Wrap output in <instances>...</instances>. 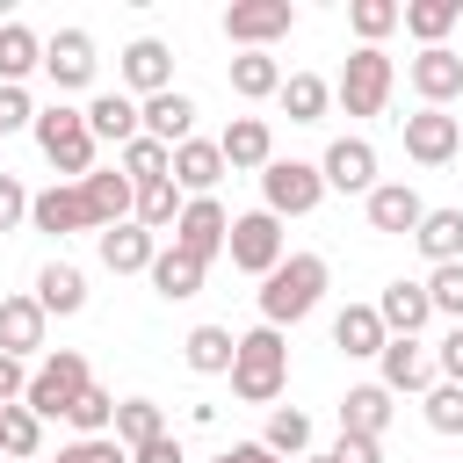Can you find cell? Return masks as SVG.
Wrapping results in <instances>:
<instances>
[{
    "label": "cell",
    "mask_w": 463,
    "mask_h": 463,
    "mask_svg": "<svg viewBox=\"0 0 463 463\" xmlns=\"http://www.w3.org/2000/svg\"><path fill=\"white\" fill-rule=\"evenodd\" d=\"M217 181H224V152H217L210 137L174 145V188H181V195H217Z\"/></svg>",
    "instance_id": "25"
},
{
    "label": "cell",
    "mask_w": 463,
    "mask_h": 463,
    "mask_svg": "<svg viewBox=\"0 0 463 463\" xmlns=\"http://www.w3.org/2000/svg\"><path fill=\"white\" fill-rule=\"evenodd\" d=\"M29 72H43V36L29 22H0V87H22Z\"/></svg>",
    "instance_id": "29"
},
{
    "label": "cell",
    "mask_w": 463,
    "mask_h": 463,
    "mask_svg": "<svg viewBox=\"0 0 463 463\" xmlns=\"http://www.w3.org/2000/svg\"><path fill=\"white\" fill-rule=\"evenodd\" d=\"M383 427H391V391H383V383H354V391L340 398V434L383 441Z\"/></svg>",
    "instance_id": "28"
},
{
    "label": "cell",
    "mask_w": 463,
    "mask_h": 463,
    "mask_svg": "<svg viewBox=\"0 0 463 463\" xmlns=\"http://www.w3.org/2000/svg\"><path fill=\"white\" fill-rule=\"evenodd\" d=\"M391 87H398V65H391V51H376V43H354V51H347V65H340V80H333V101H340L347 116H383Z\"/></svg>",
    "instance_id": "4"
},
{
    "label": "cell",
    "mask_w": 463,
    "mask_h": 463,
    "mask_svg": "<svg viewBox=\"0 0 463 463\" xmlns=\"http://www.w3.org/2000/svg\"><path fill=\"white\" fill-rule=\"evenodd\" d=\"M94 36L87 29H58L51 43H43V80L58 87V94H80V87H94Z\"/></svg>",
    "instance_id": "11"
},
{
    "label": "cell",
    "mask_w": 463,
    "mask_h": 463,
    "mask_svg": "<svg viewBox=\"0 0 463 463\" xmlns=\"http://www.w3.org/2000/svg\"><path fill=\"white\" fill-rule=\"evenodd\" d=\"M427 304H434V318H456L463 326V260L427 268Z\"/></svg>",
    "instance_id": "43"
},
{
    "label": "cell",
    "mask_w": 463,
    "mask_h": 463,
    "mask_svg": "<svg viewBox=\"0 0 463 463\" xmlns=\"http://www.w3.org/2000/svg\"><path fill=\"white\" fill-rule=\"evenodd\" d=\"M383 318H376V304H340V318H333V347L347 354V362H376L383 354Z\"/></svg>",
    "instance_id": "24"
},
{
    "label": "cell",
    "mask_w": 463,
    "mask_h": 463,
    "mask_svg": "<svg viewBox=\"0 0 463 463\" xmlns=\"http://www.w3.org/2000/svg\"><path fill=\"white\" fill-rule=\"evenodd\" d=\"M137 130L152 137V145H188L195 137V101L181 94V87H166V94H152V101H137Z\"/></svg>",
    "instance_id": "16"
},
{
    "label": "cell",
    "mask_w": 463,
    "mask_h": 463,
    "mask_svg": "<svg viewBox=\"0 0 463 463\" xmlns=\"http://www.w3.org/2000/svg\"><path fill=\"white\" fill-rule=\"evenodd\" d=\"M405 80H412V94H420V109H449V101L463 94V51H449V43H434V51H420V58L405 65Z\"/></svg>",
    "instance_id": "14"
},
{
    "label": "cell",
    "mask_w": 463,
    "mask_h": 463,
    "mask_svg": "<svg viewBox=\"0 0 463 463\" xmlns=\"http://www.w3.org/2000/svg\"><path fill=\"white\" fill-rule=\"evenodd\" d=\"M65 420L80 427V441H94V434H109V427H116V398H109L101 383H87V391L72 398V412H65Z\"/></svg>",
    "instance_id": "41"
},
{
    "label": "cell",
    "mask_w": 463,
    "mask_h": 463,
    "mask_svg": "<svg viewBox=\"0 0 463 463\" xmlns=\"http://www.w3.org/2000/svg\"><path fill=\"white\" fill-rule=\"evenodd\" d=\"M347 29H354L362 43L383 51V36L398 29V0H354V7H347Z\"/></svg>",
    "instance_id": "42"
},
{
    "label": "cell",
    "mask_w": 463,
    "mask_h": 463,
    "mask_svg": "<svg viewBox=\"0 0 463 463\" xmlns=\"http://www.w3.org/2000/svg\"><path fill=\"white\" fill-rule=\"evenodd\" d=\"M434 369H441V383H463V326H449V333H441Z\"/></svg>",
    "instance_id": "49"
},
{
    "label": "cell",
    "mask_w": 463,
    "mask_h": 463,
    "mask_svg": "<svg viewBox=\"0 0 463 463\" xmlns=\"http://www.w3.org/2000/svg\"><path fill=\"white\" fill-rule=\"evenodd\" d=\"M304 463H333V456H304Z\"/></svg>",
    "instance_id": "53"
},
{
    "label": "cell",
    "mask_w": 463,
    "mask_h": 463,
    "mask_svg": "<svg viewBox=\"0 0 463 463\" xmlns=\"http://www.w3.org/2000/svg\"><path fill=\"white\" fill-rule=\"evenodd\" d=\"M224 463H282V456H268L260 441H239V449H224Z\"/></svg>",
    "instance_id": "52"
},
{
    "label": "cell",
    "mask_w": 463,
    "mask_h": 463,
    "mask_svg": "<svg viewBox=\"0 0 463 463\" xmlns=\"http://www.w3.org/2000/svg\"><path fill=\"white\" fill-rule=\"evenodd\" d=\"M232 94H239V101H275V94H282V65H275L268 51H239V58H232Z\"/></svg>",
    "instance_id": "35"
},
{
    "label": "cell",
    "mask_w": 463,
    "mask_h": 463,
    "mask_svg": "<svg viewBox=\"0 0 463 463\" xmlns=\"http://www.w3.org/2000/svg\"><path fill=\"white\" fill-rule=\"evenodd\" d=\"M43 326H51V318H43V304H36V297H22V289H14V297H0V354L29 362V354L43 347Z\"/></svg>",
    "instance_id": "21"
},
{
    "label": "cell",
    "mask_w": 463,
    "mask_h": 463,
    "mask_svg": "<svg viewBox=\"0 0 463 463\" xmlns=\"http://www.w3.org/2000/svg\"><path fill=\"white\" fill-rule=\"evenodd\" d=\"M80 203H87V224H94V232H109V224H130L137 188H130L116 166H94V174L80 181Z\"/></svg>",
    "instance_id": "18"
},
{
    "label": "cell",
    "mask_w": 463,
    "mask_h": 463,
    "mask_svg": "<svg viewBox=\"0 0 463 463\" xmlns=\"http://www.w3.org/2000/svg\"><path fill=\"white\" fill-rule=\"evenodd\" d=\"M217 152H224V174H260V166L275 159V130H268V116H232L224 137H217Z\"/></svg>",
    "instance_id": "17"
},
{
    "label": "cell",
    "mask_w": 463,
    "mask_h": 463,
    "mask_svg": "<svg viewBox=\"0 0 463 463\" xmlns=\"http://www.w3.org/2000/svg\"><path fill=\"white\" fill-rule=\"evenodd\" d=\"M232 347H239L232 326H195V333L181 340V362H188L195 376H232Z\"/></svg>",
    "instance_id": "31"
},
{
    "label": "cell",
    "mask_w": 463,
    "mask_h": 463,
    "mask_svg": "<svg viewBox=\"0 0 463 463\" xmlns=\"http://www.w3.org/2000/svg\"><path fill=\"white\" fill-rule=\"evenodd\" d=\"M412 246H420L434 268L463 260V210H427V217H420V232H412Z\"/></svg>",
    "instance_id": "34"
},
{
    "label": "cell",
    "mask_w": 463,
    "mask_h": 463,
    "mask_svg": "<svg viewBox=\"0 0 463 463\" xmlns=\"http://www.w3.org/2000/svg\"><path fill=\"white\" fill-rule=\"evenodd\" d=\"M109 434H116L123 449H145L152 434H166V412H159L152 398H123V405H116V427H109Z\"/></svg>",
    "instance_id": "39"
},
{
    "label": "cell",
    "mask_w": 463,
    "mask_h": 463,
    "mask_svg": "<svg viewBox=\"0 0 463 463\" xmlns=\"http://www.w3.org/2000/svg\"><path fill=\"white\" fill-rule=\"evenodd\" d=\"M217 463H224V456H217Z\"/></svg>",
    "instance_id": "54"
},
{
    "label": "cell",
    "mask_w": 463,
    "mask_h": 463,
    "mask_svg": "<svg viewBox=\"0 0 463 463\" xmlns=\"http://www.w3.org/2000/svg\"><path fill=\"white\" fill-rule=\"evenodd\" d=\"M29 123H36L29 87H0V137H7V130H29Z\"/></svg>",
    "instance_id": "46"
},
{
    "label": "cell",
    "mask_w": 463,
    "mask_h": 463,
    "mask_svg": "<svg viewBox=\"0 0 463 463\" xmlns=\"http://www.w3.org/2000/svg\"><path fill=\"white\" fill-rule=\"evenodd\" d=\"M29 224L51 232V239H65V232H94V224H87V203H80L72 181H51L43 195H29Z\"/></svg>",
    "instance_id": "22"
},
{
    "label": "cell",
    "mask_w": 463,
    "mask_h": 463,
    "mask_svg": "<svg viewBox=\"0 0 463 463\" xmlns=\"http://www.w3.org/2000/svg\"><path fill=\"white\" fill-rule=\"evenodd\" d=\"M289 22H297L289 0H232V7H224V36H232L239 51H268L275 36H289Z\"/></svg>",
    "instance_id": "9"
},
{
    "label": "cell",
    "mask_w": 463,
    "mask_h": 463,
    "mask_svg": "<svg viewBox=\"0 0 463 463\" xmlns=\"http://www.w3.org/2000/svg\"><path fill=\"white\" fill-rule=\"evenodd\" d=\"M427 427L434 434H463V383H434L427 391Z\"/></svg>",
    "instance_id": "44"
},
{
    "label": "cell",
    "mask_w": 463,
    "mask_h": 463,
    "mask_svg": "<svg viewBox=\"0 0 463 463\" xmlns=\"http://www.w3.org/2000/svg\"><path fill=\"white\" fill-rule=\"evenodd\" d=\"M224 253H232V268H239V275H268V268H282V253H289V239H282V217H268V210H246V217H232V232H224Z\"/></svg>",
    "instance_id": "7"
},
{
    "label": "cell",
    "mask_w": 463,
    "mask_h": 463,
    "mask_svg": "<svg viewBox=\"0 0 463 463\" xmlns=\"http://www.w3.org/2000/svg\"><path fill=\"white\" fill-rule=\"evenodd\" d=\"M318 181L340 188V195H369L376 188V145L369 137H333L326 159H318Z\"/></svg>",
    "instance_id": "12"
},
{
    "label": "cell",
    "mask_w": 463,
    "mask_h": 463,
    "mask_svg": "<svg viewBox=\"0 0 463 463\" xmlns=\"http://www.w3.org/2000/svg\"><path fill=\"white\" fill-rule=\"evenodd\" d=\"M326 456H333V463H383V441H369V434H340Z\"/></svg>",
    "instance_id": "48"
},
{
    "label": "cell",
    "mask_w": 463,
    "mask_h": 463,
    "mask_svg": "<svg viewBox=\"0 0 463 463\" xmlns=\"http://www.w3.org/2000/svg\"><path fill=\"white\" fill-rule=\"evenodd\" d=\"M116 174H123L130 188H152V181H174V152H166V145H152V137L137 130V137H130V145L116 152Z\"/></svg>",
    "instance_id": "32"
},
{
    "label": "cell",
    "mask_w": 463,
    "mask_h": 463,
    "mask_svg": "<svg viewBox=\"0 0 463 463\" xmlns=\"http://www.w3.org/2000/svg\"><path fill=\"white\" fill-rule=\"evenodd\" d=\"M14 224H29V188L14 174H0V232H14Z\"/></svg>",
    "instance_id": "47"
},
{
    "label": "cell",
    "mask_w": 463,
    "mask_h": 463,
    "mask_svg": "<svg viewBox=\"0 0 463 463\" xmlns=\"http://www.w3.org/2000/svg\"><path fill=\"white\" fill-rule=\"evenodd\" d=\"M80 116H87V137H94V145H116V152H123V145L137 137V101H130V94H94Z\"/></svg>",
    "instance_id": "27"
},
{
    "label": "cell",
    "mask_w": 463,
    "mask_h": 463,
    "mask_svg": "<svg viewBox=\"0 0 463 463\" xmlns=\"http://www.w3.org/2000/svg\"><path fill=\"white\" fill-rule=\"evenodd\" d=\"M130 463H181V441L174 434H152L145 449H130Z\"/></svg>",
    "instance_id": "51"
},
{
    "label": "cell",
    "mask_w": 463,
    "mask_h": 463,
    "mask_svg": "<svg viewBox=\"0 0 463 463\" xmlns=\"http://www.w3.org/2000/svg\"><path fill=\"white\" fill-rule=\"evenodd\" d=\"M376 318H383V333L391 340H420V326L434 318V304H427V282H383V297H376Z\"/></svg>",
    "instance_id": "19"
},
{
    "label": "cell",
    "mask_w": 463,
    "mask_h": 463,
    "mask_svg": "<svg viewBox=\"0 0 463 463\" xmlns=\"http://www.w3.org/2000/svg\"><path fill=\"white\" fill-rule=\"evenodd\" d=\"M29 137H36V152H43V159H51V166H58L72 188L94 174V152H101V145L87 137V116H80L72 101H51V109H36Z\"/></svg>",
    "instance_id": "3"
},
{
    "label": "cell",
    "mask_w": 463,
    "mask_h": 463,
    "mask_svg": "<svg viewBox=\"0 0 463 463\" xmlns=\"http://www.w3.org/2000/svg\"><path fill=\"white\" fill-rule=\"evenodd\" d=\"M58 463H130V449H123L116 434H94V441H72V449H58Z\"/></svg>",
    "instance_id": "45"
},
{
    "label": "cell",
    "mask_w": 463,
    "mask_h": 463,
    "mask_svg": "<svg viewBox=\"0 0 463 463\" xmlns=\"http://www.w3.org/2000/svg\"><path fill=\"white\" fill-rule=\"evenodd\" d=\"M260 449L268 456H311V412H297V405H275L268 412V427H260Z\"/></svg>",
    "instance_id": "37"
},
{
    "label": "cell",
    "mask_w": 463,
    "mask_h": 463,
    "mask_svg": "<svg viewBox=\"0 0 463 463\" xmlns=\"http://www.w3.org/2000/svg\"><path fill=\"white\" fill-rule=\"evenodd\" d=\"M282 383H289V340H282L275 326L239 333V347H232V398H246V405H275Z\"/></svg>",
    "instance_id": "2"
},
{
    "label": "cell",
    "mask_w": 463,
    "mask_h": 463,
    "mask_svg": "<svg viewBox=\"0 0 463 463\" xmlns=\"http://www.w3.org/2000/svg\"><path fill=\"white\" fill-rule=\"evenodd\" d=\"M362 210H369V232H391V239H412L420 217H427V203H420L412 181H376V188L362 195Z\"/></svg>",
    "instance_id": "13"
},
{
    "label": "cell",
    "mask_w": 463,
    "mask_h": 463,
    "mask_svg": "<svg viewBox=\"0 0 463 463\" xmlns=\"http://www.w3.org/2000/svg\"><path fill=\"white\" fill-rule=\"evenodd\" d=\"M318 203H326L318 159H268L260 166V210L268 217H311Z\"/></svg>",
    "instance_id": "6"
},
{
    "label": "cell",
    "mask_w": 463,
    "mask_h": 463,
    "mask_svg": "<svg viewBox=\"0 0 463 463\" xmlns=\"http://www.w3.org/2000/svg\"><path fill=\"white\" fill-rule=\"evenodd\" d=\"M181 203H188V195H181L174 181H152V188H137V210H130V224H145V232L159 239V232H174Z\"/></svg>",
    "instance_id": "38"
},
{
    "label": "cell",
    "mask_w": 463,
    "mask_h": 463,
    "mask_svg": "<svg viewBox=\"0 0 463 463\" xmlns=\"http://www.w3.org/2000/svg\"><path fill=\"white\" fill-rule=\"evenodd\" d=\"M145 275H152V289H159L166 304H181V297H195V289H203V275H210V268H203V260H188V253H174V246H159Z\"/></svg>",
    "instance_id": "33"
},
{
    "label": "cell",
    "mask_w": 463,
    "mask_h": 463,
    "mask_svg": "<svg viewBox=\"0 0 463 463\" xmlns=\"http://www.w3.org/2000/svg\"><path fill=\"white\" fill-rule=\"evenodd\" d=\"M29 297L43 304V318H72V311H87V275L72 260H51V268H36V289Z\"/></svg>",
    "instance_id": "26"
},
{
    "label": "cell",
    "mask_w": 463,
    "mask_h": 463,
    "mask_svg": "<svg viewBox=\"0 0 463 463\" xmlns=\"http://www.w3.org/2000/svg\"><path fill=\"white\" fill-rule=\"evenodd\" d=\"M318 297H326V260H318V253H282V268L260 275V326L282 333V326L311 318Z\"/></svg>",
    "instance_id": "1"
},
{
    "label": "cell",
    "mask_w": 463,
    "mask_h": 463,
    "mask_svg": "<svg viewBox=\"0 0 463 463\" xmlns=\"http://www.w3.org/2000/svg\"><path fill=\"white\" fill-rule=\"evenodd\" d=\"M94 246H101V268L109 275H145L152 253H159V239L145 224H109V232H94Z\"/></svg>",
    "instance_id": "23"
},
{
    "label": "cell",
    "mask_w": 463,
    "mask_h": 463,
    "mask_svg": "<svg viewBox=\"0 0 463 463\" xmlns=\"http://www.w3.org/2000/svg\"><path fill=\"white\" fill-rule=\"evenodd\" d=\"M87 383H94V376H87V354L58 347V354H43V362L29 369V391H22V405H29L36 420H65V412H72V398H80Z\"/></svg>",
    "instance_id": "5"
},
{
    "label": "cell",
    "mask_w": 463,
    "mask_h": 463,
    "mask_svg": "<svg viewBox=\"0 0 463 463\" xmlns=\"http://www.w3.org/2000/svg\"><path fill=\"white\" fill-rule=\"evenodd\" d=\"M282 109H289V123H326V109H333V87L318 80V72H282V94H275Z\"/></svg>",
    "instance_id": "36"
},
{
    "label": "cell",
    "mask_w": 463,
    "mask_h": 463,
    "mask_svg": "<svg viewBox=\"0 0 463 463\" xmlns=\"http://www.w3.org/2000/svg\"><path fill=\"white\" fill-rule=\"evenodd\" d=\"M456 22H463V0H405V7H398V29L420 36V51H434Z\"/></svg>",
    "instance_id": "30"
},
{
    "label": "cell",
    "mask_w": 463,
    "mask_h": 463,
    "mask_svg": "<svg viewBox=\"0 0 463 463\" xmlns=\"http://www.w3.org/2000/svg\"><path fill=\"white\" fill-rule=\"evenodd\" d=\"M36 449H43V420H36L29 405H0V456L29 463Z\"/></svg>",
    "instance_id": "40"
},
{
    "label": "cell",
    "mask_w": 463,
    "mask_h": 463,
    "mask_svg": "<svg viewBox=\"0 0 463 463\" xmlns=\"http://www.w3.org/2000/svg\"><path fill=\"white\" fill-rule=\"evenodd\" d=\"M123 87H130V101H152V94H166V87H174V51H166L159 36H137V43H123Z\"/></svg>",
    "instance_id": "15"
},
{
    "label": "cell",
    "mask_w": 463,
    "mask_h": 463,
    "mask_svg": "<svg viewBox=\"0 0 463 463\" xmlns=\"http://www.w3.org/2000/svg\"><path fill=\"white\" fill-rule=\"evenodd\" d=\"M463 152V123L449 109H412L405 116V159L412 166H449Z\"/></svg>",
    "instance_id": "10"
},
{
    "label": "cell",
    "mask_w": 463,
    "mask_h": 463,
    "mask_svg": "<svg viewBox=\"0 0 463 463\" xmlns=\"http://www.w3.org/2000/svg\"><path fill=\"white\" fill-rule=\"evenodd\" d=\"M224 232H232V210L217 203V195H188L181 203V217H174V253H188V260H217L224 253Z\"/></svg>",
    "instance_id": "8"
},
{
    "label": "cell",
    "mask_w": 463,
    "mask_h": 463,
    "mask_svg": "<svg viewBox=\"0 0 463 463\" xmlns=\"http://www.w3.org/2000/svg\"><path fill=\"white\" fill-rule=\"evenodd\" d=\"M376 383L398 398V391H434V354L420 347V340H383V354H376Z\"/></svg>",
    "instance_id": "20"
},
{
    "label": "cell",
    "mask_w": 463,
    "mask_h": 463,
    "mask_svg": "<svg viewBox=\"0 0 463 463\" xmlns=\"http://www.w3.org/2000/svg\"><path fill=\"white\" fill-rule=\"evenodd\" d=\"M22 391H29V362L0 354V405H22Z\"/></svg>",
    "instance_id": "50"
}]
</instances>
